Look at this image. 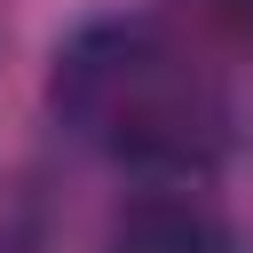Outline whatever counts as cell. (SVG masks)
Listing matches in <instances>:
<instances>
[{"label":"cell","mask_w":253,"mask_h":253,"mask_svg":"<svg viewBox=\"0 0 253 253\" xmlns=\"http://www.w3.org/2000/svg\"><path fill=\"white\" fill-rule=\"evenodd\" d=\"M55 119L119 158V166H142V174H206L237 150V87L229 71L174 24L158 16H95L79 24L63 47H55Z\"/></svg>","instance_id":"cell-1"},{"label":"cell","mask_w":253,"mask_h":253,"mask_svg":"<svg viewBox=\"0 0 253 253\" xmlns=\"http://www.w3.org/2000/svg\"><path fill=\"white\" fill-rule=\"evenodd\" d=\"M103 253H237V229L221 221L213 198H198L190 182H166L119 206Z\"/></svg>","instance_id":"cell-2"},{"label":"cell","mask_w":253,"mask_h":253,"mask_svg":"<svg viewBox=\"0 0 253 253\" xmlns=\"http://www.w3.org/2000/svg\"><path fill=\"white\" fill-rule=\"evenodd\" d=\"M198 24H213V32H237V40H253V0H182Z\"/></svg>","instance_id":"cell-3"}]
</instances>
